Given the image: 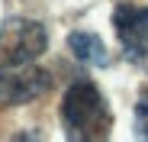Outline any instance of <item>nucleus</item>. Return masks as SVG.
Segmentation results:
<instances>
[{"instance_id": "f257e3e1", "label": "nucleus", "mask_w": 148, "mask_h": 142, "mask_svg": "<svg viewBox=\"0 0 148 142\" xmlns=\"http://www.w3.org/2000/svg\"><path fill=\"white\" fill-rule=\"evenodd\" d=\"M61 123L68 139H106L113 129V113L103 94L90 81H77L61 97Z\"/></svg>"}, {"instance_id": "f03ea898", "label": "nucleus", "mask_w": 148, "mask_h": 142, "mask_svg": "<svg viewBox=\"0 0 148 142\" xmlns=\"http://www.w3.org/2000/svg\"><path fill=\"white\" fill-rule=\"evenodd\" d=\"M48 45V32L36 19H7L0 23V71L23 68L36 61Z\"/></svg>"}, {"instance_id": "7ed1b4c3", "label": "nucleus", "mask_w": 148, "mask_h": 142, "mask_svg": "<svg viewBox=\"0 0 148 142\" xmlns=\"http://www.w3.org/2000/svg\"><path fill=\"white\" fill-rule=\"evenodd\" d=\"M113 29L126 58L145 61L148 58V10L135 3H119L113 10Z\"/></svg>"}, {"instance_id": "20e7f679", "label": "nucleus", "mask_w": 148, "mask_h": 142, "mask_svg": "<svg viewBox=\"0 0 148 142\" xmlns=\"http://www.w3.org/2000/svg\"><path fill=\"white\" fill-rule=\"evenodd\" d=\"M45 71H23V74H0V100L3 103H29L48 90Z\"/></svg>"}, {"instance_id": "39448f33", "label": "nucleus", "mask_w": 148, "mask_h": 142, "mask_svg": "<svg viewBox=\"0 0 148 142\" xmlns=\"http://www.w3.org/2000/svg\"><path fill=\"white\" fill-rule=\"evenodd\" d=\"M68 49L74 52V58L84 61V65H97V68H106L110 65V52L100 36L93 32H71L68 36Z\"/></svg>"}, {"instance_id": "423d86ee", "label": "nucleus", "mask_w": 148, "mask_h": 142, "mask_svg": "<svg viewBox=\"0 0 148 142\" xmlns=\"http://www.w3.org/2000/svg\"><path fill=\"white\" fill-rule=\"evenodd\" d=\"M135 132L142 139H148V87H142L138 103H135Z\"/></svg>"}]
</instances>
